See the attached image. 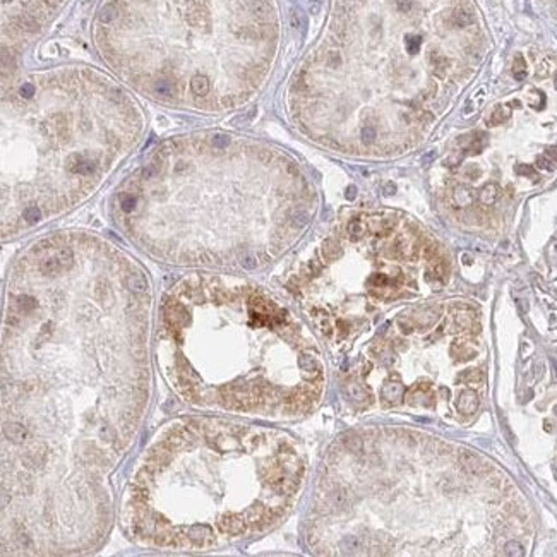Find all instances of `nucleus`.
Returning a JSON list of instances; mask_svg holds the SVG:
<instances>
[{"instance_id":"nucleus-1","label":"nucleus","mask_w":557,"mask_h":557,"mask_svg":"<svg viewBox=\"0 0 557 557\" xmlns=\"http://www.w3.org/2000/svg\"><path fill=\"white\" fill-rule=\"evenodd\" d=\"M143 106L93 69H62L2 95V235L71 211L139 144Z\"/></svg>"},{"instance_id":"nucleus-2","label":"nucleus","mask_w":557,"mask_h":557,"mask_svg":"<svg viewBox=\"0 0 557 557\" xmlns=\"http://www.w3.org/2000/svg\"><path fill=\"white\" fill-rule=\"evenodd\" d=\"M278 160L221 130L161 141L114 197L124 235L177 266L256 270L266 254L251 238V192L259 170Z\"/></svg>"},{"instance_id":"nucleus-3","label":"nucleus","mask_w":557,"mask_h":557,"mask_svg":"<svg viewBox=\"0 0 557 557\" xmlns=\"http://www.w3.org/2000/svg\"><path fill=\"white\" fill-rule=\"evenodd\" d=\"M257 0H106L98 43L110 67L151 101L218 115L242 106L268 71L249 48L270 40Z\"/></svg>"},{"instance_id":"nucleus-4","label":"nucleus","mask_w":557,"mask_h":557,"mask_svg":"<svg viewBox=\"0 0 557 557\" xmlns=\"http://www.w3.org/2000/svg\"><path fill=\"white\" fill-rule=\"evenodd\" d=\"M403 394H405V388L402 383H398V381H389V383H386L383 386V389H381V398H383V402L388 405L398 403L399 399L403 398Z\"/></svg>"},{"instance_id":"nucleus-5","label":"nucleus","mask_w":557,"mask_h":557,"mask_svg":"<svg viewBox=\"0 0 557 557\" xmlns=\"http://www.w3.org/2000/svg\"><path fill=\"white\" fill-rule=\"evenodd\" d=\"M439 314H441V310L437 307H429V309L418 310L412 317V324H415L417 327H431L439 319Z\"/></svg>"},{"instance_id":"nucleus-6","label":"nucleus","mask_w":557,"mask_h":557,"mask_svg":"<svg viewBox=\"0 0 557 557\" xmlns=\"http://www.w3.org/2000/svg\"><path fill=\"white\" fill-rule=\"evenodd\" d=\"M460 143H463V151L466 154H477L483 149V144H485V136L483 134H468L460 138Z\"/></svg>"},{"instance_id":"nucleus-7","label":"nucleus","mask_w":557,"mask_h":557,"mask_svg":"<svg viewBox=\"0 0 557 557\" xmlns=\"http://www.w3.org/2000/svg\"><path fill=\"white\" fill-rule=\"evenodd\" d=\"M456 407L461 413H466V415L475 413L477 408H478L477 394L473 393V391H463V393L460 394V398H458V402H456Z\"/></svg>"},{"instance_id":"nucleus-8","label":"nucleus","mask_w":557,"mask_h":557,"mask_svg":"<svg viewBox=\"0 0 557 557\" xmlns=\"http://www.w3.org/2000/svg\"><path fill=\"white\" fill-rule=\"evenodd\" d=\"M429 389H431V386L427 383L415 386L412 391H408L407 403L408 405H429V402H425V398H432V394L429 393Z\"/></svg>"},{"instance_id":"nucleus-9","label":"nucleus","mask_w":557,"mask_h":557,"mask_svg":"<svg viewBox=\"0 0 557 557\" xmlns=\"http://www.w3.org/2000/svg\"><path fill=\"white\" fill-rule=\"evenodd\" d=\"M460 461L463 463V466H465L468 472L475 473V475H480V473H483L487 470L485 463H483L480 458L477 456V454H472L468 451H463L460 454Z\"/></svg>"},{"instance_id":"nucleus-10","label":"nucleus","mask_w":557,"mask_h":557,"mask_svg":"<svg viewBox=\"0 0 557 557\" xmlns=\"http://www.w3.org/2000/svg\"><path fill=\"white\" fill-rule=\"evenodd\" d=\"M345 393H346V396L355 403L362 405V403L370 402V394L364 389V386L359 383H348L345 386Z\"/></svg>"},{"instance_id":"nucleus-11","label":"nucleus","mask_w":557,"mask_h":557,"mask_svg":"<svg viewBox=\"0 0 557 557\" xmlns=\"http://www.w3.org/2000/svg\"><path fill=\"white\" fill-rule=\"evenodd\" d=\"M473 190L466 185H458L453 190V201L458 208H466L473 203Z\"/></svg>"},{"instance_id":"nucleus-12","label":"nucleus","mask_w":557,"mask_h":557,"mask_svg":"<svg viewBox=\"0 0 557 557\" xmlns=\"http://www.w3.org/2000/svg\"><path fill=\"white\" fill-rule=\"evenodd\" d=\"M429 62H431L432 72L437 77H444V76L448 74V71H449V60L444 55H441V53L431 52V55H429Z\"/></svg>"},{"instance_id":"nucleus-13","label":"nucleus","mask_w":557,"mask_h":557,"mask_svg":"<svg viewBox=\"0 0 557 557\" xmlns=\"http://www.w3.org/2000/svg\"><path fill=\"white\" fill-rule=\"evenodd\" d=\"M448 270L446 264L439 257L431 259V268L427 270V280L429 281H444L446 280Z\"/></svg>"},{"instance_id":"nucleus-14","label":"nucleus","mask_w":557,"mask_h":557,"mask_svg":"<svg viewBox=\"0 0 557 557\" xmlns=\"http://www.w3.org/2000/svg\"><path fill=\"white\" fill-rule=\"evenodd\" d=\"M497 197H499V187H497L496 184H487L485 187L480 190V194H478V199H480V203L482 204H487V206L494 204L497 201Z\"/></svg>"},{"instance_id":"nucleus-15","label":"nucleus","mask_w":557,"mask_h":557,"mask_svg":"<svg viewBox=\"0 0 557 557\" xmlns=\"http://www.w3.org/2000/svg\"><path fill=\"white\" fill-rule=\"evenodd\" d=\"M451 19H453L454 26H458V28L470 26V24H473V21H475V17H473V14H472L470 11H468V9H463V7L456 9V11L453 12Z\"/></svg>"},{"instance_id":"nucleus-16","label":"nucleus","mask_w":557,"mask_h":557,"mask_svg":"<svg viewBox=\"0 0 557 557\" xmlns=\"http://www.w3.org/2000/svg\"><path fill=\"white\" fill-rule=\"evenodd\" d=\"M454 322H456V326L461 327V329H468V327H472L475 324V316L466 310H458L456 314H454Z\"/></svg>"},{"instance_id":"nucleus-17","label":"nucleus","mask_w":557,"mask_h":557,"mask_svg":"<svg viewBox=\"0 0 557 557\" xmlns=\"http://www.w3.org/2000/svg\"><path fill=\"white\" fill-rule=\"evenodd\" d=\"M509 108H506V106L499 105L497 108L494 110V114L491 115V120H488V125H499L502 124V122H506L507 119H509Z\"/></svg>"},{"instance_id":"nucleus-18","label":"nucleus","mask_w":557,"mask_h":557,"mask_svg":"<svg viewBox=\"0 0 557 557\" xmlns=\"http://www.w3.org/2000/svg\"><path fill=\"white\" fill-rule=\"evenodd\" d=\"M513 76H515L518 81H521L526 77V63L523 57H516L515 63H513Z\"/></svg>"},{"instance_id":"nucleus-19","label":"nucleus","mask_w":557,"mask_h":557,"mask_svg":"<svg viewBox=\"0 0 557 557\" xmlns=\"http://www.w3.org/2000/svg\"><path fill=\"white\" fill-rule=\"evenodd\" d=\"M405 45H407L408 53L415 55V53L420 50V45H422V38H420L418 35H408L407 38H405Z\"/></svg>"},{"instance_id":"nucleus-20","label":"nucleus","mask_w":557,"mask_h":557,"mask_svg":"<svg viewBox=\"0 0 557 557\" xmlns=\"http://www.w3.org/2000/svg\"><path fill=\"white\" fill-rule=\"evenodd\" d=\"M504 554L511 557H521L525 554V550H523L521 544H518V542H507L504 547Z\"/></svg>"},{"instance_id":"nucleus-21","label":"nucleus","mask_w":557,"mask_h":557,"mask_svg":"<svg viewBox=\"0 0 557 557\" xmlns=\"http://www.w3.org/2000/svg\"><path fill=\"white\" fill-rule=\"evenodd\" d=\"M537 167L542 168V170H554V161H552L550 158H547V156H539L537 158Z\"/></svg>"},{"instance_id":"nucleus-22","label":"nucleus","mask_w":557,"mask_h":557,"mask_svg":"<svg viewBox=\"0 0 557 557\" xmlns=\"http://www.w3.org/2000/svg\"><path fill=\"white\" fill-rule=\"evenodd\" d=\"M545 156H547V158H550L552 161H557V146H550V148H547Z\"/></svg>"},{"instance_id":"nucleus-23","label":"nucleus","mask_w":557,"mask_h":557,"mask_svg":"<svg viewBox=\"0 0 557 557\" xmlns=\"http://www.w3.org/2000/svg\"><path fill=\"white\" fill-rule=\"evenodd\" d=\"M518 172H520L521 175H531V173H535V172H533V168H530V167H523V165H521V167H518Z\"/></svg>"},{"instance_id":"nucleus-24","label":"nucleus","mask_w":557,"mask_h":557,"mask_svg":"<svg viewBox=\"0 0 557 557\" xmlns=\"http://www.w3.org/2000/svg\"><path fill=\"white\" fill-rule=\"evenodd\" d=\"M434 156H436V151H431V153H427V154H425V156H422L424 163H431Z\"/></svg>"},{"instance_id":"nucleus-25","label":"nucleus","mask_w":557,"mask_h":557,"mask_svg":"<svg viewBox=\"0 0 557 557\" xmlns=\"http://www.w3.org/2000/svg\"><path fill=\"white\" fill-rule=\"evenodd\" d=\"M555 473H557V470H555Z\"/></svg>"}]
</instances>
